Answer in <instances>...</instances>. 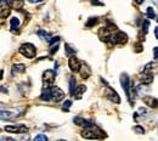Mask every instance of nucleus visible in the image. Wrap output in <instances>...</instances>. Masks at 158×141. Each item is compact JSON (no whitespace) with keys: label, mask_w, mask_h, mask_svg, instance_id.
<instances>
[{"label":"nucleus","mask_w":158,"mask_h":141,"mask_svg":"<svg viewBox=\"0 0 158 141\" xmlns=\"http://www.w3.org/2000/svg\"><path fill=\"white\" fill-rule=\"evenodd\" d=\"M85 89H86V86L85 85H79L78 88L74 90V93H73V97L74 99H77V100H80L81 99V96H83V94L85 93Z\"/></svg>","instance_id":"ddd939ff"},{"label":"nucleus","mask_w":158,"mask_h":141,"mask_svg":"<svg viewBox=\"0 0 158 141\" xmlns=\"http://www.w3.org/2000/svg\"><path fill=\"white\" fill-rule=\"evenodd\" d=\"M153 59H155V61L157 60V48L153 49Z\"/></svg>","instance_id":"a878e982"},{"label":"nucleus","mask_w":158,"mask_h":141,"mask_svg":"<svg viewBox=\"0 0 158 141\" xmlns=\"http://www.w3.org/2000/svg\"><path fill=\"white\" fill-rule=\"evenodd\" d=\"M64 49H66V55H67V56H69V57H72V55H74V54H76L74 48H72L69 44H64Z\"/></svg>","instance_id":"a211bd4d"},{"label":"nucleus","mask_w":158,"mask_h":141,"mask_svg":"<svg viewBox=\"0 0 158 141\" xmlns=\"http://www.w3.org/2000/svg\"><path fill=\"white\" fill-rule=\"evenodd\" d=\"M37 34H38V37H39L41 40H46L48 43L51 40V34L50 33H48L46 31H44V29H40V31H38L37 32Z\"/></svg>","instance_id":"2eb2a0df"},{"label":"nucleus","mask_w":158,"mask_h":141,"mask_svg":"<svg viewBox=\"0 0 158 141\" xmlns=\"http://www.w3.org/2000/svg\"><path fill=\"white\" fill-rule=\"evenodd\" d=\"M50 94H51V99L55 102H60L64 99V93L63 90H61L59 86H51L50 88Z\"/></svg>","instance_id":"39448f33"},{"label":"nucleus","mask_w":158,"mask_h":141,"mask_svg":"<svg viewBox=\"0 0 158 141\" xmlns=\"http://www.w3.org/2000/svg\"><path fill=\"white\" fill-rule=\"evenodd\" d=\"M81 136L84 139H88V140H93V139H102L103 136V133L100 130L98 126L93 125L90 128H86L81 131Z\"/></svg>","instance_id":"f257e3e1"},{"label":"nucleus","mask_w":158,"mask_h":141,"mask_svg":"<svg viewBox=\"0 0 158 141\" xmlns=\"http://www.w3.org/2000/svg\"><path fill=\"white\" fill-rule=\"evenodd\" d=\"M143 102L151 107V108H156L157 107V99L156 97H151V96H145L143 97Z\"/></svg>","instance_id":"4468645a"},{"label":"nucleus","mask_w":158,"mask_h":141,"mask_svg":"<svg viewBox=\"0 0 158 141\" xmlns=\"http://www.w3.org/2000/svg\"><path fill=\"white\" fill-rule=\"evenodd\" d=\"M76 85H77L76 78H74V77H71V78H69V93H71V95H73V93H74V90H76Z\"/></svg>","instance_id":"6ab92c4d"},{"label":"nucleus","mask_w":158,"mask_h":141,"mask_svg":"<svg viewBox=\"0 0 158 141\" xmlns=\"http://www.w3.org/2000/svg\"><path fill=\"white\" fill-rule=\"evenodd\" d=\"M5 130L9 133H14V134H22V133H27L28 128L26 125H6Z\"/></svg>","instance_id":"423d86ee"},{"label":"nucleus","mask_w":158,"mask_h":141,"mask_svg":"<svg viewBox=\"0 0 158 141\" xmlns=\"http://www.w3.org/2000/svg\"><path fill=\"white\" fill-rule=\"evenodd\" d=\"M120 84L125 91V95L128 96V99L131 101V99L134 97V89H133V84H131V81L129 79L128 74H122L120 77Z\"/></svg>","instance_id":"f03ea898"},{"label":"nucleus","mask_w":158,"mask_h":141,"mask_svg":"<svg viewBox=\"0 0 158 141\" xmlns=\"http://www.w3.org/2000/svg\"><path fill=\"white\" fill-rule=\"evenodd\" d=\"M10 24H11V31L12 32H16L20 27V20L17 17H12L11 21H10Z\"/></svg>","instance_id":"dca6fc26"},{"label":"nucleus","mask_w":158,"mask_h":141,"mask_svg":"<svg viewBox=\"0 0 158 141\" xmlns=\"http://www.w3.org/2000/svg\"><path fill=\"white\" fill-rule=\"evenodd\" d=\"M20 52L24 57H27V59H33V57L35 56V54H37V49H35V46H34L33 44H31V43H24V44L21 45Z\"/></svg>","instance_id":"7ed1b4c3"},{"label":"nucleus","mask_w":158,"mask_h":141,"mask_svg":"<svg viewBox=\"0 0 158 141\" xmlns=\"http://www.w3.org/2000/svg\"><path fill=\"white\" fill-rule=\"evenodd\" d=\"M11 12V7L9 5V1H0V17L6 19Z\"/></svg>","instance_id":"0eeeda50"},{"label":"nucleus","mask_w":158,"mask_h":141,"mask_svg":"<svg viewBox=\"0 0 158 141\" xmlns=\"http://www.w3.org/2000/svg\"><path fill=\"white\" fill-rule=\"evenodd\" d=\"M79 71H80V76H81L84 79L89 78V76H90V73H91V72H90V69H89L86 66H85V67H84V66H83V67H80V69H79Z\"/></svg>","instance_id":"f3484780"},{"label":"nucleus","mask_w":158,"mask_h":141,"mask_svg":"<svg viewBox=\"0 0 158 141\" xmlns=\"http://www.w3.org/2000/svg\"><path fill=\"white\" fill-rule=\"evenodd\" d=\"M98 22H99L98 17H91V19H89V22H86V26L88 27H93V26L98 24Z\"/></svg>","instance_id":"412c9836"},{"label":"nucleus","mask_w":158,"mask_h":141,"mask_svg":"<svg viewBox=\"0 0 158 141\" xmlns=\"http://www.w3.org/2000/svg\"><path fill=\"white\" fill-rule=\"evenodd\" d=\"M19 117L16 112L11 111H0V119L1 121H15Z\"/></svg>","instance_id":"6e6552de"},{"label":"nucleus","mask_w":158,"mask_h":141,"mask_svg":"<svg viewBox=\"0 0 158 141\" xmlns=\"http://www.w3.org/2000/svg\"><path fill=\"white\" fill-rule=\"evenodd\" d=\"M148 26H150V22H148V21H145V22H143V33H147Z\"/></svg>","instance_id":"393cba45"},{"label":"nucleus","mask_w":158,"mask_h":141,"mask_svg":"<svg viewBox=\"0 0 158 141\" xmlns=\"http://www.w3.org/2000/svg\"><path fill=\"white\" fill-rule=\"evenodd\" d=\"M2 76H4V71H2V69H0V81L2 79Z\"/></svg>","instance_id":"bb28decb"},{"label":"nucleus","mask_w":158,"mask_h":141,"mask_svg":"<svg viewBox=\"0 0 158 141\" xmlns=\"http://www.w3.org/2000/svg\"><path fill=\"white\" fill-rule=\"evenodd\" d=\"M57 141H64V140H57Z\"/></svg>","instance_id":"cd10ccee"},{"label":"nucleus","mask_w":158,"mask_h":141,"mask_svg":"<svg viewBox=\"0 0 158 141\" xmlns=\"http://www.w3.org/2000/svg\"><path fill=\"white\" fill-rule=\"evenodd\" d=\"M140 81H141L142 84H146V85L150 84V83H152V81H153V74H152V72H143Z\"/></svg>","instance_id":"9b49d317"},{"label":"nucleus","mask_w":158,"mask_h":141,"mask_svg":"<svg viewBox=\"0 0 158 141\" xmlns=\"http://www.w3.org/2000/svg\"><path fill=\"white\" fill-rule=\"evenodd\" d=\"M146 15H147L148 19H156V12H155V10H153L152 7H148V9H147Z\"/></svg>","instance_id":"aec40b11"},{"label":"nucleus","mask_w":158,"mask_h":141,"mask_svg":"<svg viewBox=\"0 0 158 141\" xmlns=\"http://www.w3.org/2000/svg\"><path fill=\"white\" fill-rule=\"evenodd\" d=\"M134 131L138 133V134H143L145 133V129L142 126H140V125H135L134 126Z\"/></svg>","instance_id":"b1692460"},{"label":"nucleus","mask_w":158,"mask_h":141,"mask_svg":"<svg viewBox=\"0 0 158 141\" xmlns=\"http://www.w3.org/2000/svg\"><path fill=\"white\" fill-rule=\"evenodd\" d=\"M24 72H26V66H24L23 63L14 64V66H12V76H17V74L24 73Z\"/></svg>","instance_id":"f8f14e48"},{"label":"nucleus","mask_w":158,"mask_h":141,"mask_svg":"<svg viewBox=\"0 0 158 141\" xmlns=\"http://www.w3.org/2000/svg\"><path fill=\"white\" fill-rule=\"evenodd\" d=\"M71 106H72V101H69V100L64 101V103H63V106H62V110H63L64 112H68Z\"/></svg>","instance_id":"4be33fe9"},{"label":"nucleus","mask_w":158,"mask_h":141,"mask_svg":"<svg viewBox=\"0 0 158 141\" xmlns=\"http://www.w3.org/2000/svg\"><path fill=\"white\" fill-rule=\"evenodd\" d=\"M68 66H69L71 71H73V72H79V69H80V67H81V63H80V61H79L77 57L72 56V57H69Z\"/></svg>","instance_id":"1a4fd4ad"},{"label":"nucleus","mask_w":158,"mask_h":141,"mask_svg":"<svg viewBox=\"0 0 158 141\" xmlns=\"http://www.w3.org/2000/svg\"><path fill=\"white\" fill-rule=\"evenodd\" d=\"M106 97H107V99H110L111 101H113V102H116V103H119V102H120V97H119V95L114 91V90H113V89H111V88H107Z\"/></svg>","instance_id":"9d476101"},{"label":"nucleus","mask_w":158,"mask_h":141,"mask_svg":"<svg viewBox=\"0 0 158 141\" xmlns=\"http://www.w3.org/2000/svg\"><path fill=\"white\" fill-rule=\"evenodd\" d=\"M34 141H49V139H48V136H46V135H44V134H39V135H37V136L34 138Z\"/></svg>","instance_id":"5701e85b"},{"label":"nucleus","mask_w":158,"mask_h":141,"mask_svg":"<svg viewBox=\"0 0 158 141\" xmlns=\"http://www.w3.org/2000/svg\"><path fill=\"white\" fill-rule=\"evenodd\" d=\"M56 78V72L52 71V69H46L44 73H43V81H44V88H51L52 83L55 81Z\"/></svg>","instance_id":"20e7f679"}]
</instances>
